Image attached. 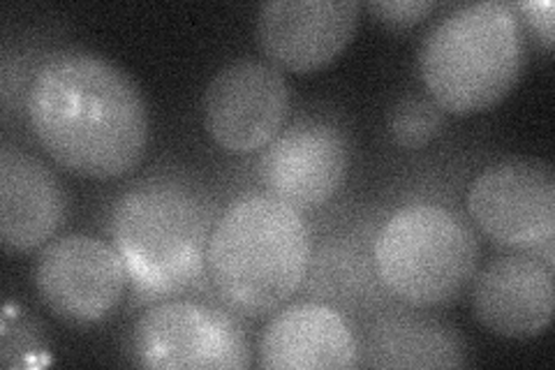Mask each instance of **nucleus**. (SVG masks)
Returning <instances> with one entry per match:
<instances>
[{
	"instance_id": "obj_1",
	"label": "nucleus",
	"mask_w": 555,
	"mask_h": 370,
	"mask_svg": "<svg viewBox=\"0 0 555 370\" xmlns=\"http://www.w3.org/2000/svg\"><path fill=\"white\" fill-rule=\"evenodd\" d=\"M24 116L51 161L81 179H120L149 149L151 120L139 86L86 49H59L35 67Z\"/></svg>"
},
{
	"instance_id": "obj_2",
	"label": "nucleus",
	"mask_w": 555,
	"mask_h": 370,
	"mask_svg": "<svg viewBox=\"0 0 555 370\" xmlns=\"http://www.w3.org/2000/svg\"><path fill=\"white\" fill-rule=\"evenodd\" d=\"M216 220L204 190L177 176H151L114 202L109 237L139 302H163L202 283Z\"/></svg>"
},
{
	"instance_id": "obj_3",
	"label": "nucleus",
	"mask_w": 555,
	"mask_h": 370,
	"mask_svg": "<svg viewBox=\"0 0 555 370\" xmlns=\"http://www.w3.org/2000/svg\"><path fill=\"white\" fill-rule=\"evenodd\" d=\"M310 251L304 214L267 192H253L218 216L206 248V276L234 315H269L304 288Z\"/></svg>"
},
{
	"instance_id": "obj_4",
	"label": "nucleus",
	"mask_w": 555,
	"mask_h": 370,
	"mask_svg": "<svg viewBox=\"0 0 555 370\" xmlns=\"http://www.w3.org/2000/svg\"><path fill=\"white\" fill-rule=\"evenodd\" d=\"M420 75L438 107L473 116L495 107L524 77L528 40L512 3L451 8L420 44Z\"/></svg>"
},
{
	"instance_id": "obj_5",
	"label": "nucleus",
	"mask_w": 555,
	"mask_h": 370,
	"mask_svg": "<svg viewBox=\"0 0 555 370\" xmlns=\"http://www.w3.org/2000/svg\"><path fill=\"white\" fill-rule=\"evenodd\" d=\"M375 267L393 302L412 308L456 304L479 269V241L454 208L414 202L379 225Z\"/></svg>"
},
{
	"instance_id": "obj_6",
	"label": "nucleus",
	"mask_w": 555,
	"mask_h": 370,
	"mask_svg": "<svg viewBox=\"0 0 555 370\" xmlns=\"http://www.w3.org/2000/svg\"><path fill=\"white\" fill-rule=\"evenodd\" d=\"M139 366L158 370H246L253 349L230 308L195 298H163L132 329Z\"/></svg>"
},
{
	"instance_id": "obj_7",
	"label": "nucleus",
	"mask_w": 555,
	"mask_h": 370,
	"mask_svg": "<svg viewBox=\"0 0 555 370\" xmlns=\"http://www.w3.org/2000/svg\"><path fill=\"white\" fill-rule=\"evenodd\" d=\"M465 208L479 232L509 253H537L553 264L555 174L534 157L486 167L467 188Z\"/></svg>"
},
{
	"instance_id": "obj_8",
	"label": "nucleus",
	"mask_w": 555,
	"mask_h": 370,
	"mask_svg": "<svg viewBox=\"0 0 555 370\" xmlns=\"http://www.w3.org/2000/svg\"><path fill=\"white\" fill-rule=\"evenodd\" d=\"M126 264L112 243L67 234L49 241L33 261V285L42 304L67 324H98L124 302Z\"/></svg>"
},
{
	"instance_id": "obj_9",
	"label": "nucleus",
	"mask_w": 555,
	"mask_h": 370,
	"mask_svg": "<svg viewBox=\"0 0 555 370\" xmlns=\"http://www.w3.org/2000/svg\"><path fill=\"white\" fill-rule=\"evenodd\" d=\"M289 116V86L281 67L259 59L224 65L204 93V126L232 155L264 151Z\"/></svg>"
},
{
	"instance_id": "obj_10",
	"label": "nucleus",
	"mask_w": 555,
	"mask_h": 370,
	"mask_svg": "<svg viewBox=\"0 0 555 370\" xmlns=\"http://www.w3.org/2000/svg\"><path fill=\"white\" fill-rule=\"evenodd\" d=\"M264 192L299 214L334 202L350 174V142L334 120L301 116L262 151L257 163Z\"/></svg>"
},
{
	"instance_id": "obj_11",
	"label": "nucleus",
	"mask_w": 555,
	"mask_h": 370,
	"mask_svg": "<svg viewBox=\"0 0 555 370\" xmlns=\"http://www.w3.org/2000/svg\"><path fill=\"white\" fill-rule=\"evenodd\" d=\"M379 225L373 214H352L336 220L318 239L310 234L312 251L301 290L315 302L361 320L398 304L375 267Z\"/></svg>"
},
{
	"instance_id": "obj_12",
	"label": "nucleus",
	"mask_w": 555,
	"mask_h": 370,
	"mask_svg": "<svg viewBox=\"0 0 555 370\" xmlns=\"http://www.w3.org/2000/svg\"><path fill=\"white\" fill-rule=\"evenodd\" d=\"M359 14L357 0H271L257 12V42L275 67L315 73L352 42Z\"/></svg>"
},
{
	"instance_id": "obj_13",
	"label": "nucleus",
	"mask_w": 555,
	"mask_h": 370,
	"mask_svg": "<svg viewBox=\"0 0 555 370\" xmlns=\"http://www.w3.org/2000/svg\"><path fill=\"white\" fill-rule=\"evenodd\" d=\"M553 264L537 253L493 257L470 283L473 312L502 339H534L553 320Z\"/></svg>"
},
{
	"instance_id": "obj_14",
	"label": "nucleus",
	"mask_w": 555,
	"mask_h": 370,
	"mask_svg": "<svg viewBox=\"0 0 555 370\" xmlns=\"http://www.w3.org/2000/svg\"><path fill=\"white\" fill-rule=\"evenodd\" d=\"M67 218V192L59 176L33 153L0 149V241L26 255L54 241Z\"/></svg>"
},
{
	"instance_id": "obj_15",
	"label": "nucleus",
	"mask_w": 555,
	"mask_h": 370,
	"mask_svg": "<svg viewBox=\"0 0 555 370\" xmlns=\"http://www.w3.org/2000/svg\"><path fill=\"white\" fill-rule=\"evenodd\" d=\"M359 331L322 302L278 310L259 339V366L269 370L359 368Z\"/></svg>"
},
{
	"instance_id": "obj_16",
	"label": "nucleus",
	"mask_w": 555,
	"mask_h": 370,
	"mask_svg": "<svg viewBox=\"0 0 555 370\" xmlns=\"http://www.w3.org/2000/svg\"><path fill=\"white\" fill-rule=\"evenodd\" d=\"M359 366L369 368H463L470 363L465 339L424 308L393 304L363 320Z\"/></svg>"
},
{
	"instance_id": "obj_17",
	"label": "nucleus",
	"mask_w": 555,
	"mask_h": 370,
	"mask_svg": "<svg viewBox=\"0 0 555 370\" xmlns=\"http://www.w3.org/2000/svg\"><path fill=\"white\" fill-rule=\"evenodd\" d=\"M444 128V112L438 102L424 95H405L389 114V132L393 142L416 151L428 146Z\"/></svg>"
},
{
	"instance_id": "obj_18",
	"label": "nucleus",
	"mask_w": 555,
	"mask_h": 370,
	"mask_svg": "<svg viewBox=\"0 0 555 370\" xmlns=\"http://www.w3.org/2000/svg\"><path fill=\"white\" fill-rule=\"evenodd\" d=\"M0 336H3V363L8 368L40 363V357H47V341L40 324L20 306H8Z\"/></svg>"
},
{
	"instance_id": "obj_19",
	"label": "nucleus",
	"mask_w": 555,
	"mask_h": 370,
	"mask_svg": "<svg viewBox=\"0 0 555 370\" xmlns=\"http://www.w3.org/2000/svg\"><path fill=\"white\" fill-rule=\"evenodd\" d=\"M440 3L436 0H379V3H369V12L379 24L393 30H405L436 12Z\"/></svg>"
},
{
	"instance_id": "obj_20",
	"label": "nucleus",
	"mask_w": 555,
	"mask_h": 370,
	"mask_svg": "<svg viewBox=\"0 0 555 370\" xmlns=\"http://www.w3.org/2000/svg\"><path fill=\"white\" fill-rule=\"evenodd\" d=\"M518 20L526 22L528 28L537 35V40L544 49H553V22H555V5L551 0H528V3L514 5Z\"/></svg>"
}]
</instances>
